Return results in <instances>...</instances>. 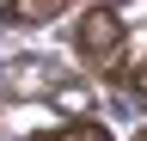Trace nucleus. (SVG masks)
I'll list each match as a JSON object with an SVG mask.
<instances>
[{"label":"nucleus","instance_id":"1","mask_svg":"<svg viewBox=\"0 0 147 141\" xmlns=\"http://www.w3.org/2000/svg\"><path fill=\"white\" fill-rule=\"evenodd\" d=\"M123 43H129V31H123V19H117L110 6H92V12H80L74 49H80V61L92 67V74H117V61H123Z\"/></svg>","mask_w":147,"mask_h":141},{"label":"nucleus","instance_id":"2","mask_svg":"<svg viewBox=\"0 0 147 141\" xmlns=\"http://www.w3.org/2000/svg\"><path fill=\"white\" fill-rule=\"evenodd\" d=\"M37 141H110V129L80 117V123H61V129H37Z\"/></svg>","mask_w":147,"mask_h":141},{"label":"nucleus","instance_id":"3","mask_svg":"<svg viewBox=\"0 0 147 141\" xmlns=\"http://www.w3.org/2000/svg\"><path fill=\"white\" fill-rule=\"evenodd\" d=\"M61 6H67V0H6V19H25V25H31V19L61 12Z\"/></svg>","mask_w":147,"mask_h":141},{"label":"nucleus","instance_id":"4","mask_svg":"<svg viewBox=\"0 0 147 141\" xmlns=\"http://www.w3.org/2000/svg\"><path fill=\"white\" fill-rule=\"evenodd\" d=\"M129 86H135V98H147V61L135 67V74H129Z\"/></svg>","mask_w":147,"mask_h":141},{"label":"nucleus","instance_id":"5","mask_svg":"<svg viewBox=\"0 0 147 141\" xmlns=\"http://www.w3.org/2000/svg\"><path fill=\"white\" fill-rule=\"evenodd\" d=\"M135 141H147V129H141V135H135Z\"/></svg>","mask_w":147,"mask_h":141}]
</instances>
